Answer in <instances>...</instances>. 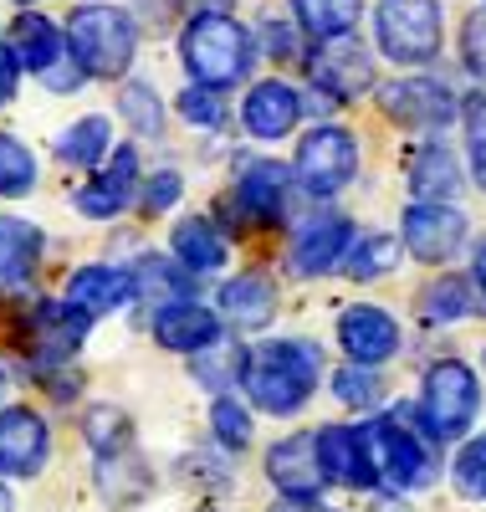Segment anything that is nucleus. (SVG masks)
I'll return each mask as SVG.
<instances>
[{"label": "nucleus", "instance_id": "42", "mask_svg": "<svg viewBox=\"0 0 486 512\" xmlns=\"http://www.w3.org/2000/svg\"><path fill=\"white\" fill-rule=\"evenodd\" d=\"M16 52H11V41H0V103H11L16 88H21V72H16Z\"/></svg>", "mask_w": 486, "mask_h": 512}, {"label": "nucleus", "instance_id": "27", "mask_svg": "<svg viewBox=\"0 0 486 512\" xmlns=\"http://www.w3.org/2000/svg\"><path fill=\"white\" fill-rule=\"evenodd\" d=\"M36 262H41V231H36L31 221L0 216V287L31 282Z\"/></svg>", "mask_w": 486, "mask_h": 512}, {"label": "nucleus", "instance_id": "10", "mask_svg": "<svg viewBox=\"0 0 486 512\" xmlns=\"http://www.w3.org/2000/svg\"><path fill=\"white\" fill-rule=\"evenodd\" d=\"M292 169L277 164V159H251L241 164V175H236V210H241V221L251 226H282L287 221V210H292Z\"/></svg>", "mask_w": 486, "mask_h": 512}, {"label": "nucleus", "instance_id": "1", "mask_svg": "<svg viewBox=\"0 0 486 512\" xmlns=\"http://www.w3.org/2000/svg\"><path fill=\"white\" fill-rule=\"evenodd\" d=\"M323 384V349L313 338H267V344L246 349L241 390L261 415L292 420L307 410V400Z\"/></svg>", "mask_w": 486, "mask_h": 512}, {"label": "nucleus", "instance_id": "4", "mask_svg": "<svg viewBox=\"0 0 486 512\" xmlns=\"http://www.w3.org/2000/svg\"><path fill=\"white\" fill-rule=\"evenodd\" d=\"M67 47L82 77L118 82L139 57V26L118 6H77L67 16Z\"/></svg>", "mask_w": 486, "mask_h": 512}, {"label": "nucleus", "instance_id": "23", "mask_svg": "<svg viewBox=\"0 0 486 512\" xmlns=\"http://www.w3.org/2000/svg\"><path fill=\"white\" fill-rule=\"evenodd\" d=\"M134 297V272H118L108 262L82 267L67 287V308H77L82 318H108L113 308H123Z\"/></svg>", "mask_w": 486, "mask_h": 512}, {"label": "nucleus", "instance_id": "41", "mask_svg": "<svg viewBox=\"0 0 486 512\" xmlns=\"http://www.w3.org/2000/svg\"><path fill=\"white\" fill-rule=\"evenodd\" d=\"M180 190H185L180 175H174V169H159V175L139 190V195H144V200H139V205H144V216H159V210H169L174 200H180Z\"/></svg>", "mask_w": 486, "mask_h": 512}, {"label": "nucleus", "instance_id": "32", "mask_svg": "<svg viewBox=\"0 0 486 512\" xmlns=\"http://www.w3.org/2000/svg\"><path fill=\"white\" fill-rule=\"evenodd\" d=\"M210 436H215V446H226V451H246L251 436H256V420H251V410L236 395H215L210 400Z\"/></svg>", "mask_w": 486, "mask_h": 512}, {"label": "nucleus", "instance_id": "24", "mask_svg": "<svg viewBox=\"0 0 486 512\" xmlns=\"http://www.w3.org/2000/svg\"><path fill=\"white\" fill-rule=\"evenodd\" d=\"M62 47H67V31H57L47 16H36V11H21L11 21V52L26 72H41L47 77L52 67H62Z\"/></svg>", "mask_w": 486, "mask_h": 512}, {"label": "nucleus", "instance_id": "6", "mask_svg": "<svg viewBox=\"0 0 486 512\" xmlns=\"http://www.w3.org/2000/svg\"><path fill=\"white\" fill-rule=\"evenodd\" d=\"M440 0H379L374 41L394 67H425L440 52Z\"/></svg>", "mask_w": 486, "mask_h": 512}, {"label": "nucleus", "instance_id": "18", "mask_svg": "<svg viewBox=\"0 0 486 512\" xmlns=\"http://www.w3.org/2000/svg\"><path fill=\"white\" fill-rule=\"evenodd\" d=\"M267 482L282 497H302V502H318L328 477H323V461H318V436H282L267 451Z\"/></svg>", "mask_w": 486, "mask_h": 512}, {"label": "nucleus", "instance_id": "15", "mask_svg": "<svg viewBox=\"0 0 486 512\" xmlns=\"http://www.w3.org/2000/svg\"><path fill=\"white\" fill-rule=\"evenodd\" d=\"M338 349L364 364V369H379L400 354V323H394L384 308L374 303H359V308H343L338 313Z\"/></svg>", "mask_w": 486, "mask_h": 512}, {"label": "nucleus", "instance_id": "20", "mask_svg": "<svg viewBox=\"0 0 486 512\" xmlns=\"http://www.w3.org/2000/svg\"><path fill=\"white\" fill-rule=\"evenodd\" d=\"M154 338L169 354H205L226 338V323H220V313L200 308L195 297H185V303H164L154 313Z\"/></svg>", "mask_w": 486, "mask_h": 512}, {"label": "nucleus", "instance_id": "35", "mask_svg": "<svg viewBox=\"0 0 486 512\" xmlns=\"http://www.w3.org/2000/svg\"><path fill=\"white\" fill-rule=\"evenodd\" d=\"M451 487H456V497H466V502H486V431H481V436H466V441L456 446Z\"/></svg>", "mask_w": 486, "mask_h": 512}, {"label": "nucleus", "instance_id": "21", "mask_svg": "<svg viewBox=\"0 0 486 512\" xmlns=\"http://www.w3.org/2000/svg\"><path fill=\"white\" fill-rule=\"evenodd\" d=\"M277 318V282L267 272H241L220 287V323L241 333H256Z\"/></svg>", "mask_w": 486, "mask_h": 512}, {"label": "nucleus", "instance_id": "51", "mask_svg": "<svg viewBox=\"0 0 486 512\" xmlns=\"http://www.w3.org/2000/svg\"><path fill=\"white\" fill-rule=\"evenodd\" d=\"M205 512H210V507H205Z\"/></svg>", "mask_w": 486, "mask_h": 512}, {"label": "nucleus", "instance_id": "37", "mask_svg": "<svg viewBox=\"0 0 486 512\" xmlns=\"http://www.w3.org/2000/svg\"><path fill=\"white\" fill-rule=\"evenodd\" d=\"M333 395H338V405H348V410H374V405L384 400V384H379V374L364 369V364H343V369L333 374Z\"/></svg>", "mask_w": 486, "mask_h": 512}, {"label": "nucleus", "instance_id": "19", "mask_svg": "<svg viewBox=\"0 0 486 512\" xmlns=\"http://www.w3.org/2000/svg\"><path fill=\"white\" fill-rule=\"evenodd\" d=\"M241 123H246V134L261 139V144L287 139L292 128L302 123V98H297V88H292V82H282V77L256 82V88L246 93V103H241Z\"/></svg>", "mask_w": 486, "mask_h": 512}, {"label": "nucleus", "instance_id": "39", "mask_svg": "<svg viewBox=\"0 0 486 512\" xmlns=\"http://www.w3.org/2000/svg\"><path fill=\"white\" fill-rule=\"evenodd\" d=\"M461 123H466V154H471V180L486 190V93L461 103Z\"/></svg>", "mask_w": 486, "mask_h": 512}, {"label": "nucleus", "instance_id": "29", "mask_svg": "<svg viewBox=\"0 0 486 512\" xmlns=\"http://www.w3.org/2000/svg\"><path fill=\"white\" fill-rule=\"evenodd\" d=\"M415 313H420V323H430V328L466 323V318L476 313V292H471L466 277H435V282H425V292L415 297Z\"/></svg>", "mask_w": 486, "mask_h": 512}, {"label": "nucleus", "instance_id": "12", "mask_svg": "<svg viewBox=\"0 0 486 512\" xmlns=\"http://www.w3.org/2000/svg\"><path fill=\"white\" fill-rule=\"evenodd\" d=\"M52 456V431L31 405H6L0 410V477H36Z\"/></svg>", "mask_w": 486, "mask_h": 512}, {"label": "nucleus", "instance_id": "8", "mask_svg": "<svg viewBox=\"0 0 486 512\" xmlns=\"http://www.w3.org/2000/svg\"><path fill=\"white\" fill-rule=\"evenodd\" d=\"M379 108L400 128L440 134V128H451V118L461 113V98L440 77H400V82H384L379 88Z\"/></svg>", "mask_w": 486, "mask_h": 512}, {"label": "nucleus", "instance_id": "26", "mask_svg": "<svg viewBox=\"0 0 486 512\" xmlns=\"http://www.w3.org/2000/svg\"><path fill=\"white\" fill-rule=\"evenodd\" d=\"M108 154H113V123L103 113H87L57 134V159L72 169H103Z\"/></svg>", "mask_w": 486, "mask_h": 512}, {"label": "nucleus", "instance_id": "34", "mask_svg": "<svg viewBox=\"0 0 486 512\" xmlns=\"http://www.w3.org/2000/svg\"><path fill=\"white\" fill-rule=\"evenodd\" d=\"M31 190H36V154L16 134H0V200H21Z\"/></svg>", "mask_w": 486, "mask_h": 512}, {"label": "nucleus", "instance_id": "30", "mask_svg": "<svg viewBox=\"0 0 486 512\" xmlns=\"http://www.w3.org/2000/svg\"><path fill=\"white\" fill-rule=\"evenodd\" d=\"M400 267V236H384V231H364L353 236L348 256H343V277L348 282H379Z\"/></svg>", "mask_w": 486, "mask_h": 512}, {"label": "nucleus", "instance_id": "31", "mask_svg": "<svg viewBox=\"0 0 486 512\" xmlns=\"http://www.w3.org/2000/svg\"><path fill=\"white\" fill-rule=\"evenodd\" d=\"M190 277H180V267L169 262V256H144L134 267V297H164V303H185L190 297ZM159 303V308H164Z\"/></svg>", "mask_w": 486, "mask_h": 512}, {"label": "nucleus", "instance_id": "17", "mask_svg": "<svg viewBox=\"0 0 486 512\" xmlns=\"http://www.w3.org/2000/svg\"><path fill=\"white\" fill-rule=\"evenodd\" d=\"M134 195H139V149L123 144V149L108 154V164L98 169V175L77 190V210L93 216V221H113L134 205Z\"/></svg>", "mask_w": 486, "mask_h": 512}, {"label": "nucleus", "instance_id": "7", "mask_svg": "<svg viewBox=\"0 0 486 512\" xmlns=\"http://www.w3.org/2000/svg\"><path fill=\"white\" fill-rule=\"evenodd\" d=\"M292 175L313 200H333L353 175H359V139L338 123L313 128V134H302V144H297Z\"/></svg>", "mask_w": 486, "mask_h": 512}, {"label": "nucleus", "instance_id": "5", "mask_svg": "<svg viewBox=\"0 0 486 512\" xmlns=\"http://www.w3.org/2000/svg\"><path fill=\"white\" fill-rule=\"evenodd\" d=\"M481 415V379L466 359H435L420 379V405H415V420L420 431L446 446V441H466V431Z\"/></svg>", "mask_w": 486, "mask_h": 512}, {"label": "nucleus", "instance_id": "47", "mask_svg": "<svg viewBox=\"0 0 486 512\" xmlns=\"http://www.w3.org/2000/svg\"><path fill=\"white\" fill-rule=\"evenodd\" d=\"M0 512H16V497H11V487L0 482Z\"/></svg>", "mask_w": 486, "mask_h": 512}, {"label": "nucleus", "instance_id": "33", "mask_svg": "<svg viewBox=\"0 0 486 512\" xmlns=\"http://www.w3.org/2000/svg\"><path fill=\"white\" fill-rule=\"evenodd\" d=\"M118 113L128 118V128H134L139 139H159L164 134V108H159V93L149 88V82H123L118 88Z\"/></svg>", "mask_w": 486, "mask_h": 512}, {"label": "nucleus", "instance_id": "11", "mask_svg": "<svg viewBox=\"0 0 486 512\" xmlns=\"http://www.w3.org/2000/svg\"><path fill=\"white\" fill-rule=\"evenodd\" d=\"M313 436H318V461H323L328 487H348V492H374L379 487L364 425H323Z\"/></svg>", "mask_w": 486, "mask_h": 512}, {"label": "nucleus", "instance_id": "14", "mask_svg": "<svg viewBox=\"0 0 486 512\" xmlns=\"http://www.w3.org/2000/svg\"><path fill=\"white\" fill-rule=\"evenodd\" d=\"M405 251L420 256V262H451V256L466 246V216L456 205H425L415 200L400 221Z\"/></svg>", "mask_w": 486, "mask_h": 512}, {"label": "nucleus", "instance_id": "43", "mask_svg": "<svg viewBox=\"0 0 486 512\" xmlns=\"http://www.w3.org/2000/svg\"><path fill=\"white\" fill-rule=\"evenodd\" d=\"M267 512H343V507H323V497H318V502H302V497H277Z\"/></svg>", "mask_w": 486, "mask_h": 512}, {"label": "nucleus", "instance_id": "49", "mask_svg": "<svg viewBox=\"0 0 486 512\" xmlns=\"http://www.w3.org/2000/svg\"><path fill=\"white\" fill-rule=\"evenodd\" d=\"M16 6H36V0H16Z\"/></svg>", "mask_w": 486, "mask_h": 512}, {"label": "nucleus", "instance_id": "38", "mask_svg": "<svg viewBox=\"0 0 486 512\" xmlns=\"http://www.w3.org/2000/svg\"><path fill=\"white\" fill-rule=\"evenodd\" d=\"M180 118L190 123V128H226V118H231V108H226V98H220V88H185L180 93Z\"/></svg>", "mask_w": 486, "mask_h": 512}, {"label": "nucleus", "instance_id": "3", "mask_svg": "<svg viewBox=\"0 0 486 512\" xmlns=\"http://www.w3.org/2000/svg\"><path fill=\"white\" fill-rule=\"evenodd\" d=\"M251 31L236 21V16H190L185 36H180V62L185 72L200 82V88H236V82H246L251 72Z\"/></svg>", "mask_w": 486, "mask_h": 512}, {"label": "nucleus", "instance_id": "28", "mask_svg": "<svg viewBox=\"0 0 486 512\" xmlns=\"http://www.w3.org/2000/svg\"><path fill=\"white\" fill-rule=\"evenodd\" d=\"M302 36L313 41H338V36H353V26H359L364 16V0H287Z\"/></svg>", "mask_w": 486, "mask_h": 512}, {"label": "nucleus", "instance_id": "13", "mask_svg": "<svg viewBox=\"0 0 486 512\" xmlns=\"http://www.w3.org/2000/svg\"><path fill=\"white\" fill-rule=\"evenodd\" d=\"M87 323H93V318H82L67 303L62 308L57 303H36L31 318H26V328H21V354L31 364H67L77 354V344H82Z\"/></svg>", "mask_w": 486, "mask_h": 512}, {"label": "nucleus", "instance_id": "2", "mask_svg": "<svg viewBox=\"0 0 486 512\" xmlns=\"http://www.w3.org/2000/svg\"><path fill=\"white\" fill-rule=\"evenodd\" d=\"M369 436V451H374V472H379V487L384 492H425L440 466H435V441L420 431V420H410L405 410H389V415H374L364 425Z\"/></svg>", "mask_w": 486, "mask_h": 512}, {"label": "nucleus", "instance_id": "25", "mask_svg": "<svg viewBox=\"0 0 486 512\" xmlns=\"http://www.w3.org/2000/svg\"><path fill=\"white\" fill-rule=\"evenodd\" d=\"M169 251H174V262H180L185 272H200V277L220 272V267H226V256H231L226 236H220L215 221H205V216H185L180 226H174Z\"/></svg>", "mask_w": 486, "mask_h": 512}, {"label": "nucleus", "instance_id": "9", "mask_svg": "<svg viewBox=\"0 0 486 512\" xmlns=\"http://www.w3.org/2000/svg\"><path fill=\"white\" fill-rule=\"evenodd\" d=\"M353 246V221L338 210H313L297 231H292V251L287 262L297 277H328L333 267H343V256Z\"/></svg>", "mask_w": 486, "mask_h": 512}, {"label": "nucleus", "instance_id": "44", "mask_svg": "<svg viewBox=\"0 0 486 512\" xmlns=\"http://www.w3.org/2000/svg\"><path fill=\"white\" fill-rule=\"evenodd\" d=\"M185 6H190L195 16H210V11H215V16H231L236 0H185Z\"/></svg>", "mask_w": 486, "mask_h": 512}, {"label": "nucleus", "instance_id": "50", "mask_svg": "<svg viewBox=\"0 0 486 512\" xmlns=\"http://www.w3.org/2000/svg\"><path fill=\"white\" fill-rule=\"evenodd\" d=\"M481 359H486V354H481Z\"/></svg>", "mask_w": 486, "mask_h": 512}, {"label": "nucleus", "instance_id": "46", "mask_svg": "<svg viewBox=\"0 0 486 512\" xmlns=\"http://www.w3.org/2000/svg\"><path fill=\"white\" fill-rule=\"evenodd\" d=\"M476 282H481V292H486V241L476 246Z\"/></svg>", "mask_w": 486, "mask_h": 512}, {"label": "nucleus", "instance_id": "16", "mask_svg": "<svg viewBox=\"0 0 486 512\" xmlns=\"http://www.w3.org/2000/svg\"><path fill=\"white\" fill-rule=\"evenodd\" d=\"M307 72L333 103H348L374 82V57L353 36H338V41H318V52L307 57Z\"/></svg>", "mask_w": 486, "mask_h": 512}, {"label": "nucleus", "instance_id": "40", "mask_svg": "<svg viewBox=\"0 0 486 512\" xmlns=\"http://www.w3.org/2000/svg\"><path fill=\"white\" fill-rule=\"evenodd\" d=\"M461 62L471 77L486 82V11H476L466 26H461Z\"/></svg>", "mask_w": 486, "mask_h": 512}, {"label": "nucleus", "instance_id": "48", "mask_svg": "<svg viewBox=\"0 0 486 512\" xmlns=\"http://www.w3.org/2000/svg\"><path fill=\"white\" fill-rule=\"evenodd\" d=\"M0 400H6V369H0Z\"/></svg>", "mask_w": 486, "mask_h": 512}, {"label": "nucleus", "instance_id": "36", "mask_svg": "<svg viewBox=\"0 0 486 512\" xmlns=\"http://www.w3.org/2000/svg\"><path fill=\"white\" fill-rule=\"evenodd\" d=\"M87 446H93L98 456H118V451H134L128 441H134V425H128V415L118 405H98L93 415H87Z\"/></svg>", "mask_w": 486, "mask_h": 512}, {"label": "nucleus", "instance_id": "45", "mask_svg": "<svg viewBox=\"0 0 486 512\" xmlns=\"http://www.w3.org/2000/svg\"><path fill=\"white\" fill-rule=\"evenodd\" d=\"M369 512H410V502L400 497V492H384V497H374V507Z\"/></svg>", "mask_w": 486, "mask_h": 512}, {"label": "nucleus", "instance_id": "22", "mask_svg": "<svg viewBox=\"0 0 486 512\" xmlns=\"http://www.w3.org/2000/svg\"><path fill=\"white\" fill-rule=\"evenodd\" d=\"M405 180H410V195L425 200V205H451L461 195V164L446 144H420L410 149V164H405Z\"/></svg>", "mask_w": 486, "mask_h": 512}]
</instances>
